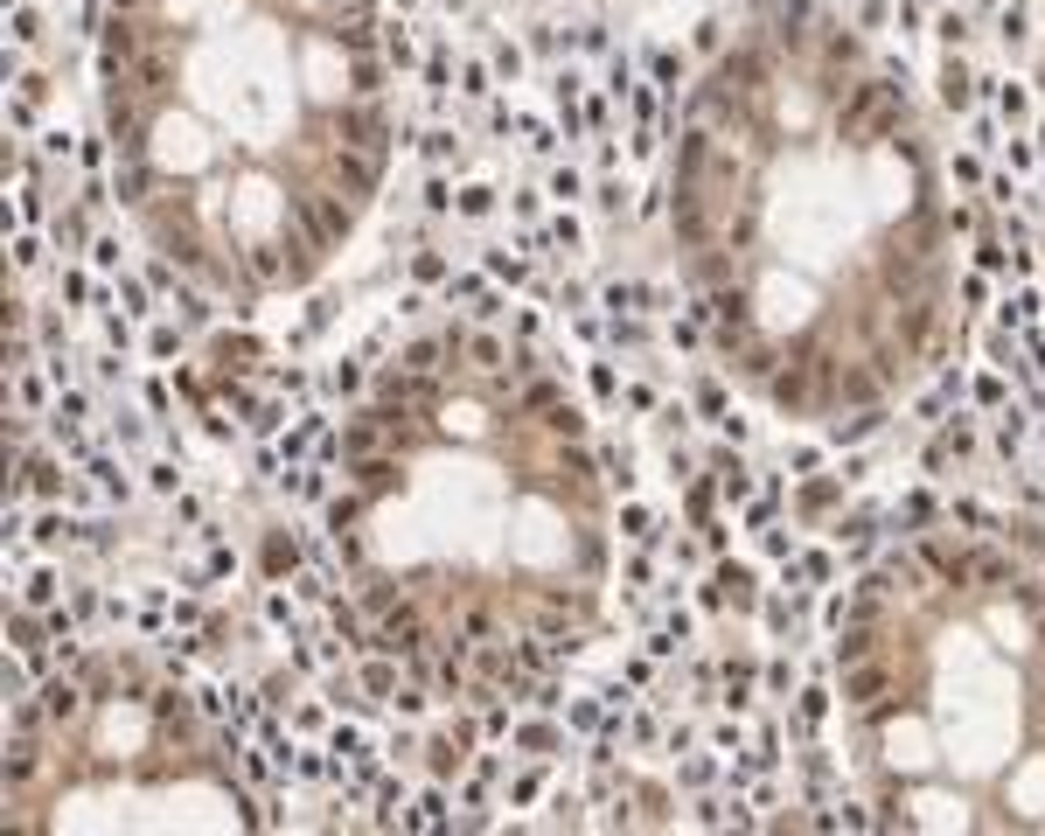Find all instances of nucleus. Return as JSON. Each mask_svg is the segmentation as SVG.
<instances>
[{
	"label": "nucleus",
	"instance_id": "nucleus-1",
	"mask_svg": "<svg viewBox=\"0 0 1045 836\" xmlns=\"http://www.w3.org/2000/svg\"><path fill=\"white\" fill-rule=\"evenodd\" d=\"M906 119V98L892 91V84H851V98H843V112H837V140H851V147H871V140H885V132H900Z\"/></svg>",
	"mask_w": 1045,
	"mask_h": 836
},
{
	"label": "nucleus",
	"instance_id": "nucleus-2",
	"mask_svg": "<svg viewBox=\"0 0 1045 836\" xmlns=\"http://www.w3.org/2000/svg\"><path fill=\"white\" fill-rule=\"evenodd\" d=\"M301 224H307V238H314V251H328V244H342L348 238V210L342 203H328V195H301Z\"/></svg>",
	"mask_w": 1045,
	"mask_h": 836
},
{
	"label": "nucleus",
	"instance_id": "nucleus-3",
	"mask_svg": "<svg viewBox=\"0 0 1045 836\" xmlns=\"http://www.w3.org/2000/svg\"><path fill=\"white\" fill-rule=\"evenodd\" d=\"M377 648L419 656V648H425V621H419V607H391V613H384V628H377Z\"/></svg>",
	"mask_w": 1045,
	"mask_h": 836
},
{
	"label": "nucleus",
	"instance_id": "nucleus-4",
	"mask_svg": "<svg viewBox=\"0 0 1045 836\" xmlns=\"http://www.w3.org/2000/svg\"><path fill=\"white\" fill-rule=\"evenodd\" d=\"M342 140L356 147V154H377V147H384V112H377V105H348L342 112Z\"/></svg>",
	"mask_w": 1045,
	"mask_h": 836
},
{
	"label": "nucleus",
	"instance_id": "nucleus-5",
	"mask_svg": "<svg viewBox=\"0 0 1045 836\" xmlns=\"http://www.w3.org/2000/svg\"><path fill=\"white\" fill-rule=\"evenodd\" d=\"M760 77H767V63H760V56H745V49L718 63V84H725V91H732V84H739V91H760Z\"/></svg>",
	"mask_w": 1045,
	"mask_h": 836
},
{
	"label": "nucleus",
	"instance_id": "nucleus-6",
	"mask_svg": "<svg viewBox=\"0 0 1045 836\" xmlns=\"http://www.w3.org/2000/svg\"><path fill=\"white\" fill-rule=\"evenodd\" d=\"M920 565H927L934 579H948V585L969 579V558H961V550H948V544H920Z\"/></svg>",
	"mask_w": 1045,
	"mask_h": 836
},
{
	"label": "nucleus",
	"instance_id": "nucleus-7",
	"mask_svg": "<svg viewBox=\"0 0 1045 836\" xmlns=\"http://www.w3.org/2000/svg\"><path fill=\"white\" fill-rule=\"evenodd\" d=\"M969 579H983V585H1018V565H1010L1004 550H976V558H969Z\"/></svg>",
	"mask_w": 1045,
	"mask_h": 836
},
{
	"label": "nucleus",
	"instance_id": "nucleus-8",
	"mask_svg": "<svg viewBox=\"0 0 1045 836\" xmlns=\"http://www.w3.org/2000/svg\"><path fill=\"white\" fill-rule=\"evenodd\" d=\"M335 181H342L348 195H370V189H377V167H370V154H342V161H335Z\"/></svg>",
	"mask_w": 1045,
	"mask_h": 836
},
{
	"label": "nucleus",
	"instance_id": "nucleus-9",
	"mask_svg": "<svg viewBox=\"0 0 1045 836\" xmlns=\"http://www.w3.org/2000/svg\"><path fill=\"white\" fill-rule=\"evenodd\" d=\"M843 697H851V705H878V697H885V669H857L851 662V683H843Z\"/></svg>",
	"mask_w": 1045,
	"mask_h": 836
},
{
	"label": "nucleus",
	"instance_id": "nucleus-10",
	"mask_svg": "<svg viewBox=\"0 0 1045 836\" xmlns=\"http://www.w3.org/2000/svg\"><path fill=\"white\" fill-rule=\"evenodd\" d=\"M42 705H49V718H77V705H85V691H77V683H42Z\"/></svg>",
	"mask_w": 1045,
	"mask_h": 836
},
{
	"label": "nucleus",
	"instance_id": "nucleus-11",
	"mask_svg": "<svg viewBox=\"0 0 1045 836\" xmlns=\"http://www.w3.org/2000/svg\"><path fill=\"white\" fill-rule=\"evenodd\" d=\"M356 474H362V489H370V495H384L391 481H397V460H384V454H362V467H356Z\"/></svg>",
	"mask_w": 1045,
	"mask_h": 836
},
{
	"label": "nucleus",
	"instance_id": "nucleus-12",
	"mask_svg": "<svg viewBox=\"0 0 1045 836\" xmlns=\"http://www.w3.org/2000/svg\"><path fill=\"white\" fill-rule=\"evenodd\" d=\"M829 391H837V397H851V405H871V397H878V377H865V370H843L837 383H829Z\"/></svg>",
	"mask_w": 1045,
	"mask_h": 836
},
{
	"label": "nucleus",
	"instance_id": "nucleus-13",
	"mask_svg": "<svg viewBox=\"0 0 1045 836\" xmlns=\"http://www.w3.org/2000/svg\"><path fill=\"white\" fill-rule=\"evenodd\" d=\"M871 648H878V634H871V628H851V634L837 642V656H843V662H865Z\"/></svg>",
	"mask_w": 1045,
	"mask_h": 836
},
{
	"label": "nucleus",
	"instance_id": "nucleus-14",
	"mask_svg": "<svg viewBox=\"0 0 1045 836\" xmlns=\"http://www.w3.org/2000/svg\"><path fill=\"white\" fill-rule=\"evenodd\" d=\"M439 349H446V342H411L405 370H425V377H433V370H439Z\"/></svg>",
	"mask_w": 1045,
	"mask_h": 836
},
{
	"label": "nucleus",
	"instance_id": "nucleus-15",
	"mask_svg": "<svg viewBox=\"0 0 1045 836\" xmlns=\"http://www.w3.org/2000/svg\"><path fill=\"white\" fill-rule=\"evenodd\" d=\"M488 628H495V613H488V607H460V634H468V642H481Z\"/></svg>",
	"mask_w": 1045,
	"mask_h": 836
},
{
	"label": "nucleus",
	"instance_id": "nucleus-16",
	"mask_svg": "<svg viewBox=\"0 0 1045 836\" xmlns=\"http://www.w3.org/2000/svg\"><path fill=\"white\" fill-rule=\"evenodd\" d=\"M523 411H558V383H530V391H523Z\"/></svg>",
	"mask_w": 1045,
	"mask_h": 836
},
{
	"label": "nucleus",
	"instance_id": "nucleus-17",
	"mask_svg": "<svg viewBox=\"0 0 1045 836\" xmlns=\"http://www.w3.org/2000/svg\"><path fill=\"white\" fill-rule=\"evenodd\" d=\"M823 56H829V63H843V71H851V63H857V36H829V42H823Z\"/></svg>",
	"mask_w": 1045,
	"mask_h": 836
},
{
	"label": "nucleus",
	"instance_id": "nucleus-18",
	"mask_svg": "<svg viewBox=\"0 0 1045 836\" xmlns=\"http://www.w3.org/2000/svg\"><path fill=\"white\" fill-rule=\"evenodd\" d=\"M941 98H948V105L961 112V105H969V77H961L955 71V63H948V77H941Z\"/></svg>",
	"mask_w": 1045,
	"mask_h": 836
},
{
	"label": "nucleus",
	"instance_id": "nucleus-19",
	"mask_svg": "<svg viewBox=\"0 0 1045 836\" xmlns=\"http://www.w3.org/2000/svg\"><path fill=\"white\" fill-rule=\"evenodd\" d=\"M49 725V705H14V732H42Z\"/></svg>",
	"mask_w": 1045,
	"mask_h": 836
},
{
	"label": "nucleus",
	"instance_id": "nucleus-20",
	"mask_svg": "<svg viewBox=\"0 0 1045 836\" xmlns=\"http://www.w3.org/2000/svg\"><path fill=\"white\" fill-rule=\"evenodd\" d=\"M468 356L481 363V370H495V363H502V342H488V334H474V342H468Z\"/></svg>",
	"mask_w": 1045,
	"mask_h": 836
},
{
	"label": "nucleus",
	"instance_id": "nucleus-21",
	"mask_svg": "<svg viewBox=\"0 0 1045 836\" xmlns=\"http://www.w3.org/2000/svg\"><path fill=\"white\" fill-rule=\"evenodd\" d=\"M36 634H42V621H36V613H14V648H42Z\"/></svg>",
	"mask_w": 1045,
	"mask_h": 836
},
{
	"label": "nucleus",
	"instance_id": "nucleus-22",
	"mask_svg": "<svg viewBox=\"0 0 1045 836\" xmlns=\"http://www.w3.org/2000/svg\"><path fill=\"white\" fill-rule=\"evenodd\" d=\"M439 691H468V669H460V656L439 662Z\"/></svg>",
	"mask_w": 1045,
	"mask_h": 836
},
{
	"label": "nucleus",
	"instance_id": "nucleus-23",
	"mask_svg": "<svg viewBox=\"0 0 1045 836\" xmlns=\"http://www.w3.org/2000/svg\"><path fill=\"white\" fill-rule=\"evenodd\" d=\"M119 189H126V203H146V167H126Z\"/></svg>",
	"mask_w": 1045,
	"mask_h": 836
},
{
	"label": "nucleus",
	"instance_id": "nucleus-24",
	"mask_svg": "<svg viewBox=\"0 0 1045 836\" xmlns=\"http://www.w3.org/2000/svg\"><path fill=\"white\" fill-rule=\"evenodd\" d=\"M718 585H725V593H732V599H739V607H745V599H753V579H745V572H725Z\"/></svg>",
	"mask_w": 1045,
	"mask_h": 836
},
{
	"label": "nucleus",
	"instance_id": "nucleus-25",
	"mask_svg": "<svg viewBox=\"0 0 1045 836\" xmlns=\"http://www.w3.org/2000/svg\"><path fill=\"white\" fill-rule=\"evenodd\" d=\"M551 432H565V440H578V411H572V405H558V411H551Z\"/></svg>",
	"mask_w": 1045,
	"mask_h": 836
},
{
	"label": "nucleus",
	"instance_id": "nucleus-26",
	"mask_svg": "<svg viewBox=\"0 0 1045 836\" xmlns=\"http://www.w3.org/2000/svg\"><path fill=\"white\" fill-rule=\"evenodd\" d=\"M745 370H753V377H774V349H745Z\"/></svg>",
	"mask_w": 1045,
	"mask_h": 836
},
{
	"label": "nucleus",
	"instance_id": "nucleus-27",
	"mask_svg": "<svg viewBox=\"0 0 1045 836\" xmlns=\"http://www.w3.org/2000/svg\"><path fill=\"white\" fill-rule=\"evenodd\" d=\"M293 565V544H265V572H286Z\"/></svg>",
	"mask_w": 1045,
	"mask_h": 836
}]
</instances>
